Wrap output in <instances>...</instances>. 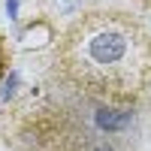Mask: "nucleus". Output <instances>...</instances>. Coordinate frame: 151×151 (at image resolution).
<instances>
[{"label":"nucleus","instance_id":"f257e3e1","mask_svg":"<svg viewBox=\"0 0 151 151\" xmlns=\"http://www.w3.org/2000/svg\"><path fill=\"white\" fill-rule=\"evenodd\" d=\"M48 76L67 94L133 106L151 88V27L127 9H88L60 30Z\"/></svg>","mask_w":151,"mask_h":151},{"label":"nucleus","instance_id":"f03ea898","mask_svg":"<svg viewBox=\"0 0 151 151\" xmlns=\"http://www.w3.org/2000/svg\"><path fill=\"white\" fill-rule=\"evenodd\" d=\"M67 94V91H64ZM85 97H42L15 109L6 142L15 151H115L109 130L100 121V103L94 115L82 112Z\"/></svg>","mask_w":151,"mask_h":151},{"label":"nucleus","instance_id":"7ed1b4c3","mask_svg":"<svg viewBox=\"0 0 151 151\" xmlns=\"http://www.w3.org/2000/svg\"><path fill=\"white\" fill-rule=\"evenodd\" d=\"M9 45H6V36L0 33V82H3V76H6V70H9Z\"/></svg>","mask_w":151,"mask_h":151},{"label":"nucleus","instance_id":"20e7f679","mask_svg":"<svg viewBox=\"0 0 151 151\" xmlns=\"http://www.w3.org/2000/svg\"><path fill=\"white\" fill-rule=\"evenodd\" d=\"M136 3H139L142 9H151V0H136Z\"/></svg>","mask_w":151,"mask_h":151}]
</instances>
